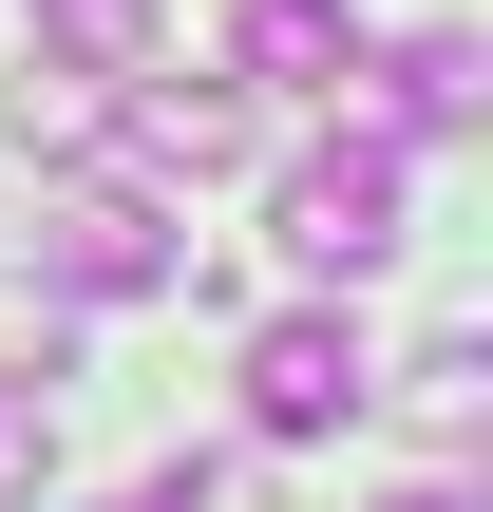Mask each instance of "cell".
I'll use <instances>...</instances> for the list:
<instances>
[{
  "instance_id": "cell-10",
  "label": "cell",
  "mask_w": 493,
  "mask_h": 512,
  "mask_svg": "<svg viewBox=\"0 0 493 512\" xmlns=\"http://www.w3.org/2000/svg\"><path fill=\"white\" fill-rule=\"evenodd\" d=\"M0 380H57V285H38V304L0 285Z\"/></svg>"
},
{
  "instance_id": "cell-7",
  "label": "cell",
  "mask_w": 493,
  "mask_h": 512,
  "mask_svg": "<svg viewBox=\"0 0 493 512\" xmlns=\"http://www.w3.org/2000/svg\"><path fill=\"white\" fill-rule=\"evenodd\" d=\"M399 418H418V437H437V456H475V437H493V342H475V323H456V342H418V361H399Z\"/></svg>"
},
{
  "instance_id": "cell-9",
  "label": "cell",
  "mask_w": 493,
  "mask_h": 512,
  "mask_svg": "<svg viewBox=\"0 0 493 512\" xmlns=\"http://www.w3.org/2000/svg\"><path fill=\"white\" fill-rule=\"evenodd\" d=\"M57 494V418H38V380H0V512Z\"/></svg>"
},
{
  "instance_id": "cell-3",
  "label": "cell",
  "mask_w": 493,
  "mask_h": 512,
  "mask_svg": "<svg viewBox=\"0 0 493 512\" xmlns=\"http://www.w3.org/2000/svg\"><path fill=\"white\" fill-rule=\"evenodd\" d=\"M361 399H380V361H361V323H342V304L247 323V437H342Z\"/></svg>"
},
{
  "instance_id": "cell-4",
  "label": "cell",
  "mask_w": 493,
  "mask_h": 512,
  "mask_svg": "<svg viewBox=\"0 0 493 512\" xmlns=\"http://www.w3.org/2000/svg\"><path fill=\"white\" fill-rule=\"evenodd\" d=\"M95 133H133V171H152V190H190V171H228V152H247V95H228V76L133 57V95H95Z\"/></svg>"
},
{
  "instance_id": "cell-1",
  "label": "cell",
  "mask_w": 493,
  "mask_h": 512,
  "mask_svg": "<svg viewBox=\"0 0 493 512\" xmlns=\"http://www.w3.org/2000/svg\"><path fill=\"white\" fill-rule=\"evenodd\" d=\"M399 228H418V171H399V133H361V114H342V133L285 171V209H266V247H285L304 285H380Z\"/></svg>"
},
{
  "instance_id": "cell-2",
  "label": "cell",
  "mask_w": 493,
  "mask_h": 512,
  "mask_svg": "<svg viewBox=\"0 0 493 512\" xmlns=\"http://www.w3.org/2000/svg\"><path fill=\"white\" fill-rule=\"evenodd\" d=\"M19 247H38V285H57V304H152V285H190V228H171V190H152V171H57Z\"/></svg>"
},
{
  "instance_id": "cell-6",
  "label": "cell",
  "mask_w": 493,
  "mask_h": 512,
  "mask_svg": "<svg viewBox=\"0 0 493 512\" xmlns=\"http://www.w3.org/2000/svg\"><path fill=\"white\" fill-rule=\"evenodd\" d=\"M361 76V19L342 0H247L228 19V95H342Z\"/></svg>"
},
{
  "instance_id": "cell-12",
  "label": "cell",
  "mask_w": 493,
  "mask_h": 512,
  "mask_svg": "<svg viewBox=\"0 0 493 512\" xmlns=\"http://www.w3.org/2000/svg\"><path fill=\"white\" fill-rule=\"evenodd\" d=\"M133 512H152V494H133Z\"/></svg>"
},
{
  "instance_id": "cell-5",
  "label": "cell",
  "mask_w": 493,
  "mask_h": 512,
  "mask_svg": "<svg viewBox=\"0 0 493 512\" xmlns=\"http://www.w3.org/2000/svg\"><path fill=\"white\" fill-rule=\"evenodd\" d=\"M342 95H361V133H475V114H493V57L456 38V19H437V38H399V57L361 38V76H342Z\"/></svg>"
},
{
  "instance_id": "cell-11",
  "label": "cell",
  "mask_w": 493,
  "mask_h": 512,
  "mask_svg": "<svg viewBox=\"0 0 493 512\" xmlns=\"http://www.w3.org/2000/svg\"><path fill=\"white\" fill-rule=\"evenodd\" d=\"M380 512H475V494H456V475H418V494H380Z\"/></svg>"
},
{
  "instance_id": "cell-8",
  "label": "cell",
  "mask_w": 493,
  "mask_h": 512,
  "mask_svg": "<svg viewBox=\"0 0 493 512\" xmlns=\"http://www.w3.org/2000/svg\"><path fill=\"white\" fill-rule=\"evenodd\" d=\"M38 57L57 76H133L152 57V0H38Z\"/></svg>"
}]
</instances>
